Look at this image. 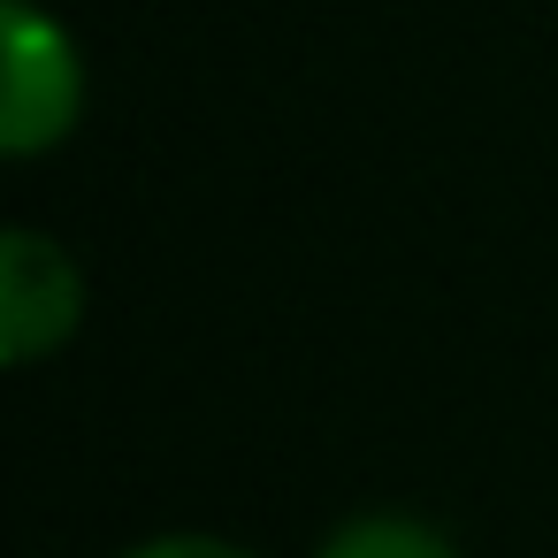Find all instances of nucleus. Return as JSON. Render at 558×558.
I'll return each instance as SVG.
<instances>
[{"label":"nucleus","mask_w":558,"mask_h":558,"mask_svg":"<svg viewBox=\"0 0 558 558\" xmlns=\"http://www.w3.org/2000/svg\"><path fill=\"white\" fill-rule=\"evenodd\" d=\"M0 154L39 161L85 123V54L39 0H0Z\"/></svg>","instance_id":"nucleus-1"},{"label":"nucleus","mask_w":558,"mask_h":558,"mask_svg":"<svg viewBox=\"0 0 558 558\" xmlns=\"http://www.w3.org/2000/svg\"><path fill=\"white\" fill-rule=\"evenodd\" d=\"M85 329V268L62 238L16 222L0 230V360L39 367Z\"/></svg>","instance_id":"nucleus-2"},{"label":"nucleus","mask_w":558,"mask_h":558,"mask_svg":"<svg viewBox=\"0 0 558 558\" xmlns=\"http://www.w3.org/2000/svg\"><path fill=\"white\" fill-rule=\"evenodd\" d=\"M306 558H459V543L421 512H352Z\"/></svg>","instance_id":"nucleus-3"},{"label":"nucleus","mask_w":558,"mask_h":558,"mask_svg":"<svg viewBox=\"0 0 558 558\" xmlns=\"http://www.w3.org/2000/svg\"><path fill=\"white\" fill-rule=\"evenodd\" d=\"M116 558H260V550H245L230 535H207V527H177V535H146V543H131Z\"/></svg>","instance_id":"nucleus-4"}]
</instances>
